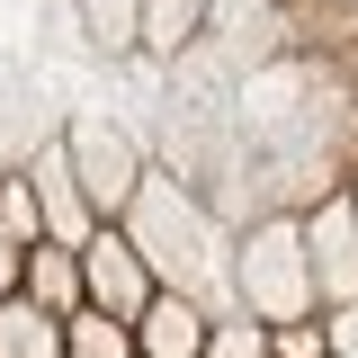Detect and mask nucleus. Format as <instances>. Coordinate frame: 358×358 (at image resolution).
Returning a JSON list of instances; mask_svg holds the SVG:
<instances>
[{
  "instance_id": "1a4fd4ad",
  "label": "nucleus",
  "mask_w": 358,
  "mask_h": 358,
  "mask_svg": "<svg viewBox=\"0 0 358 358\" xmlns=\"http://www.w3.org/2000/svg\"><path fill=\"white\" fill-rule=\"evenodd\" d=\"M18 296L36 313H54V322L81 313V251H72V242H36V251L18 260Z\"/></svg>"
},
{
  "instance_id": "9d476101",
  "label": "nucleus",
  "mask_w": 358,
  "mask_h": 358,
  "mask_svg": "<svg viewBox=\"0 0 358 358\" xmlns=\"http://www.w3.org/2000/svg\"><path fill=\"white\" fill-rule=\"evenodd\" d=\"M0 358H63V322L36 313L27 296H9L0 305Z\"/></svg>"
},
{
  "instance_id": "7ed1b4c3",
  "label": "nucleus",
  "mask_w": 358,
  "mask_h": 358,
  "mask_svg": "<svg viewBox=\"0 0 358 358\" xmlns=\"http://www.w3.org/2000/svg\"><path fill=\"white\" fill-rule=\"evenodd\" d=\"M233 305L251 322H305L313 305V268H305V215H251L233 233Z\"/></svg>"
},
{
  "instance_id": "f3484780",
  "label": "nucleus",
  "mask_w": 358,
  "mask_h": 358,
  "mask_svg": "<svg viewBox=\"0 0 358 358\" xmlns=\"http://www.w3.org/2000/svg\"><path fill=\"white\" fill-rule=\"evenodd\" d=\"M18 260H27V251H9V242H0V305L18 296Z\"/></svg>"
},
{
  "instance_id": "4468645a",
  "label": "nucleus",
  "mask_w": 358,
  "mask_h": 358,
  "mask_svg": "<svg viewBox=\"0 0 358 358\" xmlns=\"http://www.w3.org/2000/svg\"><path fill=\"white\" fill-rule=\"evenodd\" d=\"M206 358H268V322H251V313H215V322H206Z\"/></svg>"
},
{
  "instance_id": "6e6552de",
  "label": "nucleus",
  "mask_w": 358,
  "mask_h": 358,
  "mask_svg": "<svg viewBox=\"0 0 358 358\" xmlns=\"http://www.w3.org/2000/svg\"><path fill=\"white\" fill-rule=\"evenodd\" d=\"M206 9H215V0H143V9H134V63L171 72L179 54H197V36H206Z\"/></svg>"
},
{
  "instance_id": "20e7f679",
  "label": "nucleus",
  "mask_w": 358,
  "mask_h": 358,
  "mask_svg": "<svg viewBox=\"0 0 358 358\" xmlns=\"http://www.w3.org/2000/svg\"><path fill=\"white\" fill-rule=\"evenodd\" d=\"M81 305L117 313V322H134V313L152 305V268L126 242V224H90V242H81Z\"/></svg>"
},
{
  "instance_id": "9b49d317",
  "label": "nucleus",
  "mask_w": 358,
  "mask_h": 358,
  "mask_svg": "<svg viewBox=\"0 0 358 358\" xmlns=\"http://www.w3.org/2000/svg\"><path fill=\"white\" fill-rule=\"evenodd\" d=\"M63 358H134V322H117V313H63Z\"/></svg>"
},
{
  "instance_id": "dca6fc26",
  "label": "nucleus",
  "mask_w": 358,
  "mask_h": 358,
  "mask_svg": "<svg viewBox=\"0 0 358 358\" xmlns=\"http://www.w3.org/2000/svg\"><path fill=\"white\" fill-rule=\"evenodd\" d=\"M313 322H322V350L331 358H358V305H322Z\"/></svg>"
},
{
  "instance_id": "39448f33",
  "label": "nucleus",
  "mask_w": 358,
  "mask_h": 358,
  "mask_svg": "<svg viewBox=\"0 0 358 358\" xmlns=\"http://www.w3.org/2000/svg\"><path fill=\"white\" fill-rule=\"evenodd\" d=\"M305 268H313V305H358V215H350V197L305 206Z\"/></svg>"
},
{
  "instance_id": "f03ea898",
  "label": "nucleus",
  "mask_w": 358,
  "mask_h": 358,
  "mask_svg": "<svg viewBox=\"0 0 358 358\" xmlns=\"http://www.w3.org/2000/svg\"><path fill=\"white\" fill-rule=\"evenodd\" d=\"M54 143H63V162H72V179H81L90 215L117 224L134 206V188H143V171H152V152H143V134L90 90V99H72L63 108V126H54Z\"/></svg>"
},
{
  "instance_id": "a211bd4d",
  "label": "nucleus",
  "mask_w": 358,
  "mask_h": 358,
  "mask_svg": "<svg viewBox=\"0 0 358 358\" xmlns=\"http://www.w3.org/2000/svg\"><path fill=\"white\" fill-rule=\"evenodd\" d=\"M341 197H350V215H358V162H350V179H341Z\"/></svg>"
},
{
  "instance_id": "0eeeda50",
  "label": "nucleus",
  "mask_w": 358,
  "mask_h": 358,
  "mask_svg": "<svg viewBox=\"0 0 358 358\" xmlns=\"http://www.w3.org/2000/svg\"><path fill=\"white\" fill-rule=\"evenodd\" d=\"M206 322L215 313L179 287H152V305L134 313V358H206Z\"/></svg>"
},
{
  "instance_id": "2eb2a0df",
  "label": "nucleus",
  "mask_w": 358,
  "mask_h": 358,
  "mask_svg": "<svg viewBox=\"0 0 358 358\" xmlns=\"http://www.w3.org/2000/svg\"><path fill=\"white\" fill-rule=\"evenodd\" d=\"M268 358H331L322 350V322H313V313L305 322H268Z\"/></svg>"
},
{
  "instance_id": "423d86ee",
  "label": "nucleus",
  "mask_w": 358,
  "mask_h": 358,
  "mask_svg": "<svg viewBox=\"0 0 358 358\" xmlns=\"http://www.w3.org/2000/svg\"><path fill=\"white\" fill-rule=\"evenodd\" d=\"M27 188H36V215H45V242H72V251H81L90 242V197H81V179H72V162H63V143H54V134H45L36 152H27Z\"/></svg>"
},
{
  "instance_id": "f8f14e48",
  "label": "nucleus",
  "mask_w": 358,
  "mask_h": 358,
  "mask_svg": "<svg viewBox=\"0 0 358 358\" xmlns=\"http://www.w3.org/2000/svg\"><path fill=\"white\" fill-rule=\"evenodd\" d=\"M72 9H81L99 63H126V54H134V9H143V0H72Z\"/></svg>"
},
{
  "instance_id": "aec40b11",
  "label": "nucleus",
  "mask_w": 358,
  "mask_h": 358,
  "mask_svg": "<svg viewBox=\"0 0 358 358\" xmlns=\"http://www.w3.org/2000/svg\"><path fill=\"white\" fill-rule=\"evenodd\" d=\"M0 179H9V171H0Z\"/></svg>"
},
{
  "instance_id": "6ab92c4d",
  "label": "nucleus",
  "mask_w": 358,
  "mask_h": 358,
  "mask_svg": "<svg viewBox=\"0 0 358 358\" xmlns=\"http://www.w3.org/2000/svg\"><path fill=\"white\" fill-rule=\"evenodd\" d=\"M341 9H358V0H341Z\"/></svg>"
},
{
  "instance_id": "ddd939ff",
  "label": "nucleus",
  "mask_w": 358,
  "mask_h": 358,
  "mask_svg": "<svg viewBox=\"0 0 358 358\" xmlns=\"http://www.w3.org/2000/svg\"><path fill=\"white\" fill-rule=\"evenodd\" d=\"M0 242H9V251H36V242H45V215H36V188H27L18 171L0 179Z\"/></svg>"
},
{
  "instance_id": "f257e3e1",
  "label": "nucleus",
  "mask_w": 358,
  "mask_h": 358,
  "mask_svg": "<svg viewBox=\"0 0 358 358\" xmlns=\"http://www.w3.org/2000/svg\"><path fill=\"white\" fill-rule=\"evenodd\" d=\"M126 242L143 251V268H152V287H179V296H197L206 313H242L233 305V233H224L215 215H206V197L188 188L179 171H143V188H134V206L126 215Z\"/></svg>"
}]
</instances>
